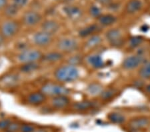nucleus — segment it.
<instances>
[{"label": "nucleus", "mask_w": 150, "mask_h": 132, "mask_svg": "<svg viewBox=\"0 0 150 132\" xmlns=\"http://www.w3.org/2000/svg\"><path fill=\"white\" fill-rule=\"evenodd\" d=\"M55 78L58 81L69 83L76 81L79 77V71L76 66L66 65L58 68L55 71Z\"/></svg>", "instance_id": "obj_1"}, {"label": "nucleus", "mask_w": 150, "mask_h": 132, "mask_svg": "<svg viewBox=\"0 0 150 132\" xmlns=\"http://www.w3.org/2000/svg\"><path fill=\"white\" fill-rule=\"evenodd\" d=\"M41 92L45 95L52 97L61 95L67 96L69 93V90L64 85L52 82L45 83L42 87Z\"/></svg>", "instance_id": "obj_2"}, {"label": "nucleus", "mask_w": 150, "mask_h": 132, "mask_svg": "<svg viewBox=\"0 0 150 132\" xmlns=\"http://www.w3.org/2000/svg\"><path fill=\"white\" fill-rule=\"evenodd\" d=\"M43 55L40 51L37 49H27L21 51L18 55V60L22 64L29 63H37L42 60Z\"/></svg>", "instance_id": "obj_3"}, {"label": "nucleus", "mask_w": 150, "mask_h": 132, "mask_svg": "<svg viewBox=\"0 0 150 132\" xmlns=\"http://www.w3.org/2000/svg\"><path fill=\"white\" fill-rule=\"evenodd\" d=\"M19 30L18 22L13 19H6L0 25V32L6 39L15 36Z\"/></svg>", "instance_id": "obj_4"}, {"label": "nucleus", "mask_w": 150, "mask_h": 132, "mask_svg": "<svg viewBox=\"0 0 150 132\" xmlns=\"http://www.w3.org/2000/svg\"><path fill=\"white\" fill-rule=\"evenodd\" d=\"M42 20V16L35 10H28L24 13L22 21L27 27H34L40 23Z\"/></svg>", "instance_id": "obj_5"}, {"label": "nucleus", "mask_w": 150, "mask_h": 132, "mask_svg": "<svg viewBox=\"0 0 150 132\" xmlns=\"http://www.w3.org/2000/svg\"><path fill=\"white\" fill-rule=\"evenodd\" d=\"M77 47H78L77 42L72 38H62L58 41L57 44V48L60 52L66 53V54L75 52Z\"/></svg>", "instance_id": "obj_6"}, {"label": "nucleus", "mask_w": 150, "mask_h": 132, "mask_svg": "<svg viewBox=\"0 0 150 132\" xmlns=\"http://www.w3.org/2000/svg\"><path fill=\"white\" fill-rule=\"evenodd\" d=\"M33 42L38 47H47L52 42V35L41 30L33 35Z\"/></svg>", "instance_id": "obj_7"}, {"label": "nucleus", "mask_w": 150, "mask_h": 132, "mask_svg": "<svg viewBox=\"0 0 150 132\" xmlns=\"http://www.w3.org/2000/svg\"><path fill=\"white\" fill-rule=\"evenodd\" d=\"M143 60H144V58L140 55L127 57V58L123 60L122 64L123 68L127 70L135 69L142 64Z\"/></svg>", "instance_id": "obj_8"}, {"label": "nucleus", "mask_w": 150, "mask_h": 132, "mask_svg": "<svg viewBox=\"0 0 150 132\" xmlns=\"http://www.w3.org/2000/svg\"><path fill=\"white\" fill-rule=\"evenodd\" d=\"M64 13L72 20H79L82 16L81 9L74 5H67L63 8Z\"/></svg>", "instance_id": "obj_9"}, {"label": "nucleus", "mask_w": 150, "mask_h": 132, "mask_svg": "<svg viewBox=\"0 0 150 132\" xmlns=\"http://www.w3.org/2000/svg\"><path fill=\"white\" fill-rule=\"evenodd\" d=\"M42 31L50 35H54L59 30V24L56 21L47 20L43 21L41 25Z\"/></svg>", "instance_id": "obj_10"}, {"label": "nucleus", "mask_w": 150, "mask_h": 132, "mask_svg": "<svg viewBox=\"0 0 150 132\" xmlns=\"http://www.w3.org/2000/svg\"><path fill=\"white\" fill-rule=\"evenodd\" d=\"M106 38L112 45H120L122 42V36L120 31L112 29L106 33Z\"/></svg>", "instance_id": "obj_11"}, {"label": "nucleus", "mask_w": 150, "mask_h": 132, "mask_svg": "<svg viewBox=\"0 0 150 132\" xmlns=\"http://www.w3.org/2000/svg\"><path fill=\"white\" fill-rule=\"evenodd\" d=\"M46 99V95L41 92H33L28 96L27 100L29 104L33 105H38L43 104Z\"/></svg>", "instance_id": "obj_12"}, {"label": "nucleus", "mask_w": 150, "mask_h": 132, "mask_svg": "<svg viewBox=\"0 0 150 132\" xmlns=\"http://www.w3.org/2000/svg\"><path fill=\"white\" fill-rule=\"evenodd\" d=\"M51 104L55 108L63 109V108L66 107L69 104V100L66 95L57 96V97H52Z\"/></svg>", "instance_id": "obj_13"}, {"label": "nucleus", "mask_w": 150, "mask_h": 132, "mask_svg": "<svg viewBox=\"0 0 150 132\" xmlns=\"http://www.w3.org/2000/svg\"><path fill=\"white\" fill-rule=\"evenodd\" d=\"M18 82V77L14 74H7L0 79V85L4 88H11Z\"/></svg>", "instance_id": "obj_14"}, {"label": "nucleus", "mask_w": 150, "mask_h": 132, "mask_svg": "<svg viewBox=\"0 0 150 132\" xmlns=\"http://www.w3.org/2000/svg\"><path fill=\"white\" fill-rule=\"evenodd\" d=\"M20 9H19L16 6H14L11 3L8 4L6 8L2 12H3V15L7 19H13L15 17L18 15L19 11Z\"/></svg>", "instance_id": "obj_15"}, {"label": "nucleus", "mask_w": 150, "mask_h": 132, "mask_svg": "<svg viewBox=\"0 0 150 132\" xmlns=\"http://www.w3.org/2000/svg\"><path fill=\"white\" fill-rule=\"evenodd\" d=\"M100 30V28L98 25L96 24H93V25H90L87 26V27L84 28L80 30L79 33V35L81 37H86L90 36L91 35H94L96 32H99Z\"/></svg>", "instance_id": "obj_16"}, {"label": "nucleus", "mask_w": 150, "mask_h": 132, "mask_svg": "<svg viewBox=\"0 0 150 132\" xmlns=\"http://www.w3.org/2000/svg\"><path fill=\"white\" fill-rule=\"evenodd\" d=\"M63 57L64 56H63L62 52H52L44 55L42 59L47 63H55V62L59 61L62 59Z\"/></svg>", "instance_id": "obj_17"}, {"label": "nucleus", "mask_w": 150, "mask_h": 132, "mask_svg": "<svg viewBox=\"0 0 150 132\" xmlns=\"http://www.w3.org/2000/svg\"><path fill=\"white\" fill-rule=\"evenodd\" d=\"M142 8V3L140 0H129L125 7L126 11L129 13H135Z\"/></svg>", "instance_id": "obj_18"}, {"label": "nucleus", "mask_w": 150, "mask_h": 132, "mask_svg": "<svg viewBox=\"0 0 150 132\" xmlns=\"http://www.w3.org/2000/svg\"><path fill=\"white\" fill-rule=\"evenodd\" d=\"M88 61L89 64L91 65L93 68L96 69H100L103 68L104 66V62L100 55L94 54L89 56L88 58Z\"/></svg>", "instance_id": "obj_19"}, {"label": "nucleus", "mask_w": 150, "mask_h": 132, "mask_svg": "<svg viewBox=\"0 0 150 132\" xmlns=\"http://www.w3.org/2000/svg\"><path fill=\"white\" fill-rule=\"evenodd\" d=\"M93 105V102H90V101H81V102L75 103L73 105V107L76 111L83 112L92 108Z\"/></svg>", "instance_id": "obj_20"}, {"label": "nucleus", "mask_w": 150, "mask_h": 132, "mask_svg": "<svg viewBox=\"0 0 150 132\" xmlns=\"http://www.w3.org/2000/svg\"><path fill=\"white\" fill-rule=\"evenodd\" d=\"M99 23L103 26H110L113 25L116 21V18L112 14L101 15L98 18Z\"/></svg>", "instance_id": "obj_21"}, {"label": "nucleus", "mask_w": 150, "mask_h": 132, "mask_svg": "<svg viewBox=\"0 0 150 132\" xmlns=\"http://www.w3.org/2000/svg\"><path fill=\"white\" fill-rule=\"evenodd\" d=\"M149 124V120L145 117H140L132 120L130 121V126L134 129H141Z\"/></svg>", "instance_id": "obj_22"}, {"label": "nucleus", "mask_w": 150, "mask_h": 132, "mask_svg": "<svg viewBox=\"0 0 150 132\" xmlns=\"http://www.w3.org/2000/svg\"><path fill=\"white\" fill-rule=\"evenodd\" d=\"M101 42V38L98 35H93L87 41L86 45L88 48H94L100 45Z\"/></svg>", "instance_id": "obj_23"}, {"label": "nucleus", "mask_w": 150, "mask_h": 132, "mask_svg": "<svg viewBox=\"0 0 150 132\" xmlns=\"http://www.w3.org/2000/svg\"><path fill=\"white\" fill-rule=\"evenodd\" d=\"M87 91L91 95H100L101 93L103 92V88L100 84L93 83L88 86Z\"/></svg>", "instance_id": "obj_24"}, {"label": "nucleus", "mask_w": 150, "mask_h": 132, "mask_svg": "<svg viewBox=\"0 0 150 132\" xmlns=\"http://www.w3.org/2000/svg\"><path fill=\"white\" fill-rule=\"evenodd\" d=\"M39 68V65L37 63H29L24 64L21 66L20 70L25 73H31L35 71Z\"/></svg>", "instance_id": "obj_25"}, {"label": "nucleus", "mask_w": 150, "mask_h": 132, "mask_svg": "<svg viewBox=\"0 0 150 132\" xmlns=\"http://www.w3.org/2000/svg\"><path fill=\"white\" fill-rule=\"evenodd\" d=\"M139 74L143 79L147 80L150 78V61L147 62L142 67Z\"/></svg>", "instance_id": "obj_26"}, {"label": "nucleus", "mask_w": 150, "mask_h": 132, "mask_svg": "<svg viewBox=\"0 0 150 132\" xmlns=\"http://www.w3.org/2000/svg\"><path fill=\"white\" fill-rule=\"evenodd\" d=\"M108 119L114 124H122L125 121V117L118 113H112L108 115Z\"/></svg>", "instance_id": "obj_27"}, {"label": "nucleus", "mask_w": 150, "mask_h": 132, "mask_svg": "<svg viewBox=\"0 0 150 132\" xmlns=\"http://www.w3.org/2000/svg\"><path fill=\"white\" fill-rule=\"evenodd\" d=\"M116 92L115 90H113V89H109V90H103V92L101 93L100 97L103 100H109L115 95Z\"/></svg>", "instance_id": "obj_28"}, {"label": "nucleus", "mask_w": 150, "mask_h": 132, "mask_svg": "<svg viewBox=\"0 0 150 132\" xmlns=\"http://www.w3.org/2000/svg\"><path fill=\"white\" fill-rule=\"evenodd\" d=\"M89 12L91 16H92L93 18L98 19L101 16V9H100V8H98V6H96V5H92V6L89 8Z\"/></svg>", "instance_id": "obj_29"}, {"label": "nucleus", "mask_w": 150, "mask_h": 132, "mask_svg": "<svg viewBox=\"0 0 150 132\" xmlns=\"http://www.w3.org/2000/svg\"><path fill=\"white\" fill-rule=\"evenodd\" d=\"M143 42V38L140 36H135V37H132L130 39V46L132 47H138L139 45L142 44Z\"/></svg>", "instance_id": "obj_30"}, {"label": "nucleus", "mask_w": 150, "mask_h": 132, "mask_svg": "<svg viewBox=\"0 0 150 132\" xmlns=\"http://www.w3.org/2000/svg\"><path fill=\"white\" fill-rule=\"evenodd\" d=\"M30 0H11V4L19 9H21L27 6Z\"/></svg>", "instance_id": "obj_31"}, {"label": "nucleus", "mask_w": 150, "mask_h": 132, "mask_svg": "<svg viewBox=\"0 0 150 132\" xmlns=\"http://www.w3.org/2000/svg\"><path fill=\"white\" fill-rule=\"evenodd\" d=\"M81 62V58L79 56H73L71 57H69V59L67 60V64L69 65H71V66H76Z\"/></svg>", "instance_id": "obj_32"}, {"label": "nucleus", "mask_w": 150, "mask_h": 132, "mask_svg": "<svg viewBox=\"0 0 150 132\" xmlns=\"http://www.w3.org/2000/svg\"><path fill=\"white\" fill-rule=\"evenodd\" d=\"M20 128L21 126H19V124L18 123H16V122H11L6 131L16 132L18 130H20Z\"/></svg>", "instance_id": "obj_33"}, {"label": "nucleus", "mask_w": 150, "mask_h": 132, "mask_svg": "<svg viewBox=\"0 0 150 132\" xmlns=\"http://www.w3.org/2000/svg\"><path fill=\"white\" fill-rule=\"evenodd\" d=\"M21 132H33L35 131V128L32 126L28 124H24L21 126Z\"/></svg>", "instance_id": "obj_34"}, {"label": "nucleus", "mask_w": 150, "mask_h": 132, "mask_svg": "<svg viewBox=\"0 0 150 132\" xmlns=\"http://www.w3.org/2000/svg\"><path fill=\"white\" fill-rule=\"evenodd\" d=\"M10 123V120H9L8 119L1 120V121H0V129H6L7 130V129H8Z\"/></svg>", "instance_id": "obj_35"}, {"label": "nucleus", "mask_w": 150, "mask_h": 132, "mask_svg": "<svg viewBox=\"0 0 150 132\" xmlns=\"http://www.w3.org/2000/svg\"><path fill=\"white\" fill-rule=\"evenodd\" d=\"M99 4L102 5L103 6L109 7L111 4L113 3L112 0H97Z\"/></svg>", "instance_id": "obj_36"}, {"label": "nucleus", "mask_w": 150, "mask_h": 132, "mask_svg": "<svg viewBox=\"0 0 150 132\" xmlns=\"http://www.w3.org/2000/svg\"><path fill=\"white\" fill-rule=\"evenodd\" d=\"M9 4L8 0H0V11H2Z\"/></svg>", "instance_id": "obj_37"}, {"label": "nucleus", "mask_w": 150, "mask_h": 132, "mask_svg": "<svg viewBox=\"0 0 150 132\" xmlns=\"http://www.w3.org/2000/svg\"><path fill=\"white\" fill-rule=\"evenodd\" d=\"M5 40H6V38L4 37V35L0 32V46H1L2 45L4 44Z\"/></svg>", "instance_id": "obj_38"}, {"label": "nucleus", "mask_w": 150, "mask_h": 132, "mask_svg": "<svg viewBox=\"0 0 150 132\" xmlns=\"http://www.w3.org/2000/svg\"><path fill=\"white\" fill-rule=\"evenodd\" d=\"M146 90L147 91V92L150 93V84L146 87Z\"/></svg>", "instance_id": "obj_39"}, {"label": "nucleus", "mask_w": 150, "mask_h": 132, "mask_svg": "<svg viewBox=\"0 0 150 132\" xmlns=\"http://www.w3.org/2000/svg\"><path fill=\"white\" fill-rule=\"evenodd\" d=\"M6 132H11V131H6Z\"/></svg>", "instance_id": "obj_40"}, {"label": "nucleus", "mask_w": 150, "mask_h": 132, "mask_svg": "<svg viewBox=\"0 0 150 132\" xmlns=\"http://www.w3.org/2000/svg\"><path fill=\"white\" fill-rule=\"evenodd\" d=\"M55 1H60V0H55Z\"/></svg>", "instance_id": "obj_41"}]
</instances>
